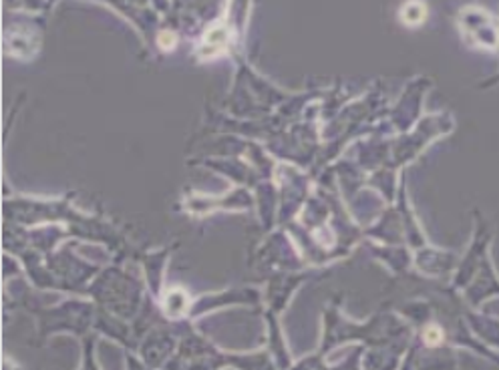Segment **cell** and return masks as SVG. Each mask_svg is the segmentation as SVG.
<instances>
[{
	"instance_id": "obj_1",
	"label": "cell",
	"mask_w": 499,
	"mask_h": 370,
	"mask_svg": "<svg viewBox=\"0 0 499 370\" xmlns=\"http://www.w3.org/2000/svg\"><path fill=\"white\" fill-rule=\"evenodd\" d=\"M423 338H425V342H427L429 346H437V344H441V340H443V332H441V328H437V326H429V328L425 330Z\"/></svg>"
},
{
	"instance_id": "obj_2",
	"label": "cell",
	"mask_w": 499,
	"mask_h": 370,
	"mask_svg": "<svg viewBox=\"0 0 499 370\" xmlns=\"http://www.w3.org/2000/svg\"><path fill=\"white\" fill-rule=\"evenodd\" d=\"M159 42H163L165 46H169V44L173 42V34H171V32H165V36H163V38H159Z\"/></svg>"
}]
</instances>
